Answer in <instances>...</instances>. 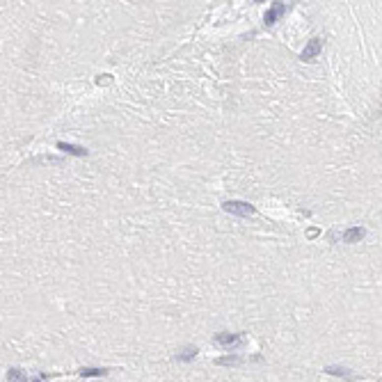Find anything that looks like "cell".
<instances>
[{
  "label": "cell",
  "instance_id": "3",
  "mask_svg": "<svg viewBox=\"0 0 382 382\" xmlns=\"http://www.w3.org/2000/svg\"><path fill=\"white\" fill-rule=\"evenodd\" d=\"M321 51H323V41L318 39V37H314V39L304 46L302 53H300V59H304V62H314V59L321 55Z\"/></svg>",
  "mask_w": 382,
  "mask_h": 382
},
{
  "label": "cell",
  "instance_id": "8",
  "mask_svg": "<svg viewBox=\"0 0 382 382\" xmlns=\"http://www.w3.org/2000/svg\"><path fill=\"white\" fill-rule=\"evenodd\" d=\"M197 353H199V350L195 348V346H185L181 353H176V357H174V359H176V362H192V359L197 357Z\"/></svg>",
  "mask_w": 382,
  "mask_h": 382
},
{
  "label": "cell",
  "instance_id": "2",
  "mask_svg": "<svg viewBox=\"0 0 382 382\" xmlns=\"http://www.w3.org/2000/svg\"><path fill=\"white\" fill-rule=\"evenodd\" d=\"M222 208L227 213H231V215H238V218H250V215L257 213L254 206L247 204V202H240V199H229V202H224Z\"/></svg>",
  "mask_w": 382,
  "mask_h": 382
},
{
  "label": "cell",
  "instance_id": "12",
  "mask_svg": "<svg viewBox=\"0 0 382 382\" xmlns=\"http://www.w3.org/2000/svg\"><path fill=\"white\" fill-rule=\"evenodd\" d=\"M110 78H112V76H99V78H96V83H99V85H103V83H106V85H108V83H110Z\"/></svg>",
  "mask_w": 382,
  "mask_h": 382
},
{
  "label": "cell",
  "instance_id": "7",
  "mask_svg": "<svg viewBox=\"0 0 382 382\" xmlns=\"http://www.w3.org/2000/svg\"><path fill=\"white\" fill-rule=\"evenodd\" d=\"M58 149L59 151H66L71 153V156H87V149L85 147H78V145H69V142H58Z\"/></svg>",
  "mask_w": 382,
  "mask_h": 382
},
{
  "label": "cell",
  "instance_id": "6",
  "mask_svg": "<svg viewBox=\"0 0 382 382\" xmlns=\"http://www.w3.org/2000/svg\"><path fill=\"white\" fill-rule=\"evenodd\" d=\"M325 373H329V376H339V378H346L348 382H359L353 373H350V369H346V366H327L325 369Z\"/></svg>",
  "mask_w": 382,
  "mask_h": 382
},
{
  "label": "cell",
  "instance_id": "11",
  "mask_svg": "<svg viewBox=\"0 0 382 382\" xmlns=\"http://www.w3.org/2000/svg\"><path fill=\"white\" fill-rule=\"evenodd\" d=\"M218 364H220V366H240V364H243V357H238V355H227V357H220Z\"/></svg>",
  "mask_w": 382,
  "mask_h": 382
},
{
  "label": "cell",
  "instance_id": "1",
  "mask_svg": "<svg viewBox=\"0 0 382 382\" xmlns=\"http://www.w3.org/2000/svg\"><path fill=\"white\" fill-rule=\"evenodd\" d=\"M213 343H218L220 348H227V350H236L240 348L245 343V334L243 332H218V334L213 336Z\"/></svg>",
  "mask_w": 382,
  "mask_h": 382
},
{
  "label": "cell",
  "instance_id": "13",
  "mask_svg": "<svg viewBox=\"0 0 382 382\" xmlns=\"http://www.w3.org/2000/svg\"><path fill=\"white\" fill-rule=\"evenodd\" d=\"M44 380H46V376H39L37 380H32V382H44Z\"/></svg>",
  "mask_w": 382,
  "mask_h": 382
},
{
  "label": "cell",
  "instance_id": "10",
  "mask_svg": "<svg viewBox=\"0 0 382 382\" xmlns=\"http://www.w3.org/2000/svg\"><path fill=\"white\" fill-rule=\"evenodd\" d=\"M7 382H30V380L21 369H9L7 371Z\"/></svg>",
  "mask_w": 382,
  "mask_h": 382
},
{
  "label": "cell",
  "instance_id": "4",
  "mask_svg": "<svg viewBox=\"0 0 382 382\" xmlns=\"http://www.w3.org/2000/svg\"><path fill=\"white\" fill-rule=\"evenodd\" d=\"M284 14H286V5H284V2H272V5L268 7L265 16H264L265 26H275L277 21H279V19L284 16Z\"/></svg>",
  "mask_w": 382,
  "mask_h": 382
},
{
  "label": "cell",
  "instance_id": "9",
  "mask_svg": "<svg viewBox=\"0 0 382 382\" xmlns=\"http://www.w3.org/2000/svg\"><path fill=\"white\" fill-rule=\"evenodd\" d=\"M80 376H83V378H103V376H108V369H99V366H85V369H80Z\"/></svg>",
  "mask_w": 382,
  "mask_h": 382
},
{
  "label": "cell",
  "instance_id": "5",
  "mask_svg": "<svg viewBox=\"0 0 382 382\" xmlns=\"http://www.w3.org/2000/svg\"><path fill=\"white\" fill-rule=\"evenodd\" d=\"M364 236H366V229H362V227H350V229H346L341 234V240L343 243H359Z\"/></svg>",
  "mask_w": 382,
  "mask_h": 382
}]
</instances>
